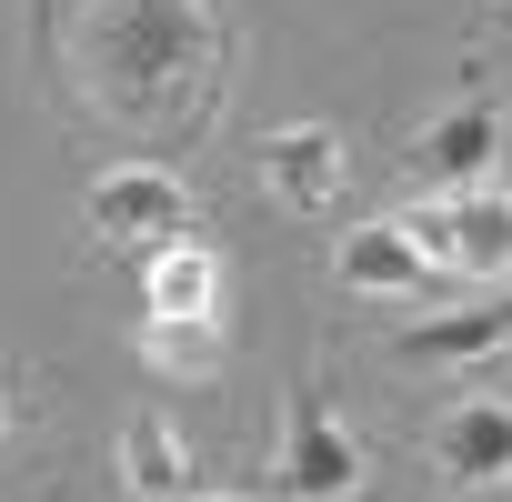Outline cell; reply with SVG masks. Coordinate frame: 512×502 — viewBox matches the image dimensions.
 Returning <instances> with one entry per match:
<instances>
[{
  "instance_id": "cell-1",
  "label": "cell",
  "mask_w": 512,
  "mask_h": 502,
  "mask_svg": "<svg viewBox=\"0 0 512 502\" xmlns=\"http://www.w3.org/2000/svg\"><path fill=\"white\" fill-rule=\"evenodd\" d=\"M402 231L432 262H452L462 282L472 272H512V191H492V181H472L452 211H402Z\"/></svg>"
},
{
  "instance_id": "cell-2",
  "label": "cell",
  "mask_w": 512,
  "mask_h": 502,
  "mask_svg": "<svg viewBox=\"0 0 512 502\" xmlns=\"http://www.w3.org/2000/svg\"><path fill=\"white\" fill-rule=\"evenodd\" d=\"M282 492L292 502H362V442L342 432V412L332 402H302L292 412V432H282Z\"/></svg>"
},
{
  "instance_id": "cell-3",
  "label": "cell",
  "mask_w": 512,
  "mask_h": 502,
  "mask_svg": "<svg viewBox=\"0 0 512 502\" xmlns=\"http://www.w3.org/2000/svg\"><path fill=\"white\" fill-rule=\"evenodd\" d=\"M251 171L282 211H332L342 201V131L332 121H292V131H262L251 141Z\"/></svg>"
},
{
  "instance_id": "cell-4",
  "label": "cell",
  "mask_w": 512,
  "mask_h": 502,
  "mask_svg": "<svg viewBox=\"0 0 512 502\" xmlns=\"http://www.w3.org/2000/svg\"><path fill=\"white\" fill-rule=\"evenodd\" d=\"M422 452H432V482H442V492H492V482H512V402H452Z\"/></svg>"
},
{
  "instance_id": "cell-5",
  "label": "cell",
  "mask_w": 512,
  "mask_h": 502,
  "mask_svg": "<svg viewBox=\"0 0 512 502\" xmlns=\"http://www.w3.org/2000/svg\"><path fill=\"white\" fill-rule=\"evenodd\" d=\"M181 211H191V191H181V171H161V161H121V171L91 181V231H101V241H171Z\"/></svg>"
},
{
  "instance_id": "cell-6",
  "label": "cell",
  "mask_w": 512,
  "mask_h": 502,
  "mask_svg": "<svg viewBox=\"0 0 512 502\" xmlns=\"http://www.w3.org/2000/svg\"><path fill=\"white\" fill-rule=\"evenodd\" d=\"M432 181H492V161H502V111L492 101H452V111H432V131H422V151H412Z\"/></svg>"
},
{
  "instance_id": "cell-7",
  "label": "cell",
  "mask_w": 512,
  "mask_h": 502,
  "mask_svg": "<svg viewBox=\"0 0 512 502\" xmlns=\"http://www.w3.org/2000/svg\"><path fill=\"white\" fill-rule=\"evenodd\" d=\"M121 492H141V502H191V452H181V432H171L161 412L121 422Z\"/></svg>"
},
{
  "instance_id": "cell-8",
  "label": "cell",
  "mask_w": 512,
  "mask_h": 502,
  "mask_svg": "<svg viewBox=\"0 0 512 502\" xmlns=\"http://www.w3.org/2000/svg\"><path fill=\"white\" fill-rule=\"evenodd\" d=\"M342 282H352V292H412V282H432V251H422L402 221H362V231L342 241Z\"/></svg>"
},
{
  "instance_id": "cell-9",
  "label": "cell",
  "mask_w": 512,
  "mask_h": 502,
  "mask_svg": "<svg viewBox=\"0 0 512 502\" xmlns=\"http://www.w3.org/2000/svg\"><path fill=\"white\" fill-rule=\"evenodd\" d=\"M512 332V292L502 302H482V312H452V322H422L412 342H402V362H472V352H492Z\"/></svg>"
},
{
  "instance_id": "cell-10",
  "label": "cell",
  "mask_w": 512,
  "mask_h": 502,
  "mask_svg": "<svg viewBox=\"0 0 512 502\" xmlns=\"http://www.w3.org/2000/svg\"><path fill=\"white\" fill-rule=\"evenodd\" d=\"M211 312V262L201 251H161V272H151V322H201Z\"/></svg>"
},
{
  "instance_id": "cell-11",
  "label": "cell",
  "mask_w": 512,
  "mask_h": 502,
  "mask_svg": "<svg viewBox=\"0 0 512 502\" xmlns=\"http://www.w3.org/2000/svg\"><path fill=\"white\" fill-rule=\"evenodd\" d=\"M482 11H502V21H512V0H482Z\"/></svg>"
},
{
  "instance_id": "cell-12",
  "label": "cell",
  "mask_w": 512,
  "mask_h": 502,
  "mask_svg": "<svg viewBox=\"0 0 512 502\" xmlns=\"http://www.w3.org/2000/svg\"><path fill=\"white\" fill-rule=\"evenodd\" d=\"M0 432H11V412H0Z\"/></svg>"
}]
</instances>
